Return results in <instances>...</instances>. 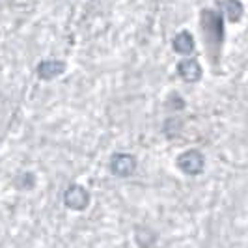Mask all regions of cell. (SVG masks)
<instances>
[{"label": "cell", "mask_w": 248, "mask_h": 248, "mask_svg": "<svg viewBox=\"0 0 248 248\" xmlns=\"http://www.w3.org/2000/svg\"><path fill=\"white\" fill-rule=\"evenodd\" d=\"M166 107L174 112L183 110V108H185V99H183L179 93H170V95H168V101H166Z\"/></svg>", "instance_id": "cell-9"}, {"label": "cell", "mask_w": 248, "mask_h": 248, "mask_svg": "<svg viewBox=\"0 0 248 248\" xmlns=\"http://www.w3.org/2000/svg\"><path fill=\"white\" fill-rule=\"evenodd\" d=\"M108 168H110L112 175L116 177H131V175L137 172V159L131 155V153H114L108 162Z\"/></svg>", "instance_id": "cell-4"}, {"label": "cell", "mask_w": 248, "mask_h": 248, "mask_svg": "<svg viewBox=\"0 0 248 248\" xmlns=\"http://www.w3.org/2000/svg\"><path fill=\"white\" fill-rule=\"evenodd\" d=\"M218 6H220L224 19H228L230 23H239L245 15V6L241 0H220Z\"/></svg>", "instance_id": "cell-8"}, {"label": "cell", "mask_w": 248, "mask_h": 248, "mask_svg": "<svg viewBox=\"0 0 248 248\" xmlns=\"http://www.w3.org/2000/svg\"><path fill=\"white\" fill-rule=\"evenodd\" d=\"M175 168H177L181 174L190 175V177L203 174V170H205V155L196 148L186 149V151L177 155V159H175Z\"/></svg>", "instance_id": "cell-2"}, {"label": "cell", "mask_w": 248, "mask_h": 248, "mask_svg": "<svg viewBox=\"0 0 248 248\" xmlns=\"http://www.w3.org/2000/svg\"><path fill=\"white\" fill-rule=\"evenodd\" d=\"M172 49L174 52L181 54V56H188L192 54L194 49H196V41H194V36L188 32V30H181L177 32L172 39Z\"/></svg>", "instance_id": "cell-7"}, {"label": "cell", "mask_w": 248, "mask_h": 248, "mask_svg": "<svg viewBox=\"0 0 248 248\" xmlns=\"http://www.w3.org/2000/svg\"><path fill=\"white\" fill-rule=\"evenodd\" d=\"M175 71L177 75L188 82V84H196L200 82V78H202V75H203V69H202V65L196 58H183V60H179L177 65H175Z\"/></svg>", "instance_id": "cell-5"}, {"label": "cell", "mask_w": 248, "mask_h": 248, "mask_svg": "<svg viewBox=\"0 0 248 248\" xmlns=\"http://www.w3.org/2000/svg\"><path fill=\"white\" fill-rule=\"evenodd\" d=\"M92 202V196L86 188L78 183H73L65 188L63 192V203L67 209H73V211H84Z\"/></svg>", "instance_id": "cell-3"}, {"label": "cell", "mask_w": 248, "mask_h": 248, "mask_svg": "<svg viewBox=\"0 0 248 248\" xmlns=\"http://www.w3.org/2000/svg\"><path fill=\"white\" fill-rule=\"evenodd\" d=\"M200 30L203 36V45L207 58L215 69H218L220 54L224 45V15L222 12H217L211 8H203L200 12Z\"/></svg>", "instance_id": "cell-1"}, {"label": "cell", "mask_w": 248, "mask_h": 248, "mask_svg": "<svg viewBox=\"0 0 248 248\" xmlns=\"http://www.w3.org/2000/svg\"><path fill=\"white\" fill-rule=\"evenodd\" d=\"M67 69V63L63 60H43L37 63L36 75L41 80H54L56 77H62Z\"/></svg>", "instance_id": "cell-6"}]
</instances>
